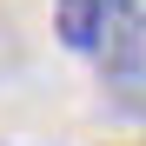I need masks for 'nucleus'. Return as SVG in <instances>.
Returning a JSON list of instances; mask_svg holds the SVG:
<instances>
[{
	"label": "nucleus",
	"mask_w": 146,
	"mask_h": 146,
	"mask_svg": "<svg viewBox=\"0 0 146 146\" xmlns=\"http://www.w3.org/2000/svg\"><path fill=\"white\" fill-rule=\"evenodd\" d=\"M93 60H100L106 100L126 119H146V0H100Z\"/></svg>",
	"instance_id": "nucleus-1"
},
{
	"label": "nucleus",
	"mask_w": 146,
	"mask_h": 146,
	"mask_svg": "<svg viewBox=\"0 0 146 146\" xmlns=\"http://www.w3.org/2000/svg\"><path fill=\"white\" fill-rule=\"evenodd\" d=\"M53 33L66 53L93 60V40H100V0H53Z\"/></svg>",
	"instance_id": "nucleus-2"
}]
</instances>
